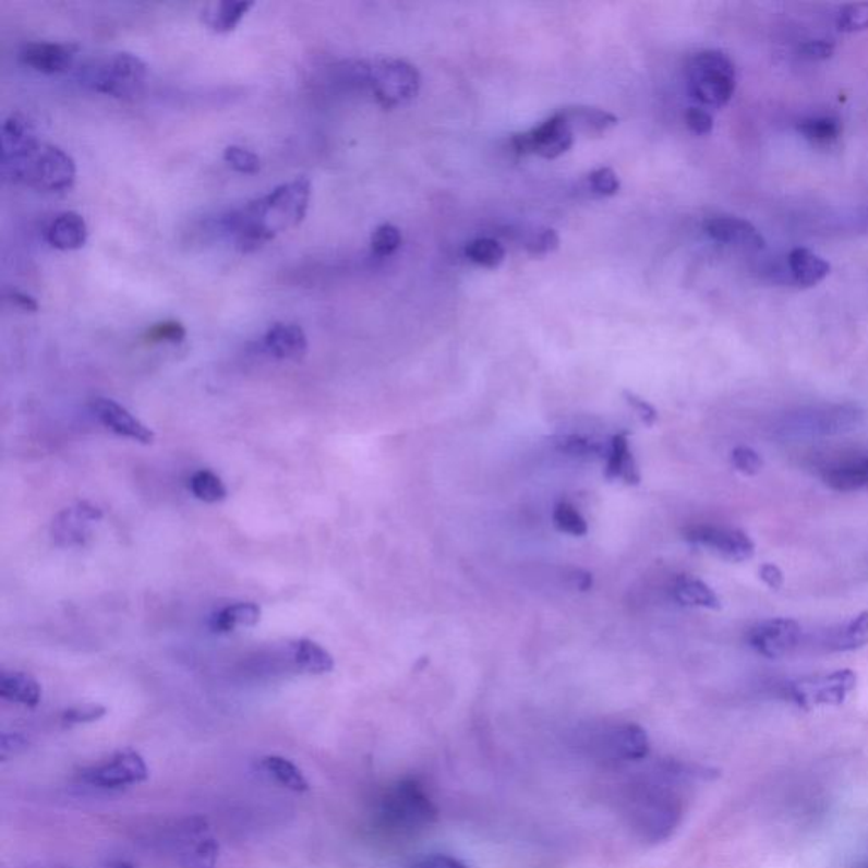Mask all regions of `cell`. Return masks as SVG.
I'll use <instances>...</instances> for the list:
<instances>
[{"mask_svg": "<svg viewBox=\"0 0 868 868\" xmlns=\"http://www.w3.org/2000/svg\"><path fill=\"white\" fill-rule=\"evenodd\" d=\"M311 194V180L298 177L232 210L222 219V226L240 252H255L280 232L298 228L304 221Z\"/></svg>", "mask_w": 868, "mask_h": 868, "instance_id": "6da1fadb", "label": "cell"}, {"mask_svg": "<svg viewBox=\"0 0 868 868\" xmlns=\"http://www.w3.org/2000/svg\"><path fill=\"white\" fill-rule=\"evenodd\" d=\"M672 785L675 782L656 773L632 785L626 799V819L641 842L659 845L674 836L684 818V800Z\"/></svg>", "mask_w": 868, "mask_h": 868, "instance_id": "7a4b0ae2", "label": "cell"}, {"mask_svg": "<svg viewBox=\"0 0 868 868\" xmlns=\"http://www.w3.org/2000/svg\"><path fill=\"white\" fill-rule=\"evenodd\" d=\"M5 179L48 194L70 191L75 183L76 167L65 149L39 142L20 160L2 165Z\"/></svg>", "mask_w": 868, "mask_h": 868, "instance_id": "3957f363", "label": "cell"}, {"mask_svg": "<svg viewBox=\"0 0 868 868\" xmlns=\"http://www.w3.org/2000/svg\"><path fill=\"white\" fill-rule=\"evenodd\" d=\"M354 81L369 88L370 94L384 109H397L415 99L420 94V72L400 58L359 63L353 69Z\"/></svg>", "mask_w": 868, "mask_h": 868, "instance_id": "277c9868", "label": "cell"}, {"mask_svg": "<svg viewBox=\"0 0 868 868\" xmlns=\"http://www.w3.org/2000/svg\"><path fill=\"white\" fill-rule=\"evenodd\" d=\"M81 79L88 88L104 96L133 99L145 88L148 67L136 55L119 51L82 69Z\"/></svg>", "mask_w": 868, "mask_h": 868, "instance_id": "5b68a950", "label": "cell"}, {"mask_svg": "<svg viewBox=\"0 0 868 868\" xmlns=\"http://www.w3.org/2000/svg\"><path fill=\"white\" fill-rule=\"evenodd\" d=\"M686 75L690 96L702 106H726L735 94V65L721 51L708 50L694 55L687 63Z\"/></svg>", "mask_w": 868, "mask_h": 868, "instance_id": "8992f818", "label": "cell"}, {"mask_svg": "<svg viewBox=\"0 0 868 868\" xmlns=\"http://www.w3.org/2000/svg\"><path fill=\"white\" fill-rule=\"evenodd\" d=\"M381 815L387 827L400 833L423 831L438 821V808L414 779L399 781L387 791Z\"/></svg>", "mask_w": 868, "mask_h": 868, "instance_id": "52a82bcc", "label": "cell"}, {"mask_svg": "<svg viewBox=\"0 0 868 868\" xmlns=\"http://www.w3.org/2000/svg\"><path fill=\"white\" fill-rule=\"evenodd\" d=\"M861 415L860 409L854 406L806 409L787 418L781 430L787 438L833 436L857 430L861 424Z\"/></svg>", "mask_w": 868, "mask_h": 868, "instance_id": "ba28073f", "label": "cell"}, {"mask_svg": "<svg viewBox=\"0 0 868 868\" xmlns=\"http://www.w3.org/2000/svg\"><path fill=\"white\" fill-rule=\"evenodd\" d=\"M857 687V674L848 668L831 674L799 678L787 687L791 701L799 708L815 709L821 706H840Z\"/></svg>", "mask_w": 868, "mask_h": 868, "instance_id": "9c48e42d", "label": "cell"}, {"mask_svg": "<svg viewBox=\"0 0 868 868\" xmlns=\"http://www.w3.org/2000/svg\"><path fill=\"white\" fill-rule=\"evenodd\" d=\"M650 750V738L637 723L616 724L591 738L592 757L604 762H641Z\"/></svg>", "mask_w": 868, "mask_h": 868, "instance_id": "30bf717a", "label": "cell"}, {"mask_svg": "<svg viewBox=\"0 0 868 868\" xmlns=\"http://www.w3.org/2000/svg\"><path fill=\"white\" fill-rule=\"evenodd\" d=\"M576 134L571 133L560 112L541 122L540 126L526 133L515 134L510 145L518 155H538V157L553 160L567 153L574 145Z\"/></svg>", "mask_w": 868, "mask_h": 868, "instance_id": "8fae6325", "label": "cell"}, {"mask_svg": "<svg viewBox=\"0 0 868 868\" xmlns=\"http://www.w3.org/2000/svg\"><path fill=\"white\" fill-rule=\"evenodd\" d=\"M690 545L708 550L723 560L739 564L755 556V543L747 533L724 526H692L684 533Z\"/></svg>", "mask_w": 868, "mask_h": 868, "instance_id": "7c38bea8", "label": "cell"}, {"mask_svg": "<svg viewBox=\"0 0 868 868\" xmlns=\"http://www.w3.org/2000/svg\"><path fill=\"white\" fill-rule=\"evenodd\" d=\"M148 775V767L142 755L134 750H124L109 758L107 762L92 767L84 773V779L96 787L122 788L142 784Z\"/></svg>", "mask_w": 868, "mask_h": 868, "instance_id": "4fadbf2b", "label": "cell"}, {"mask_svg": "<svg viewBox=\"0 0 868 868\" xmlns=\"http://www.w3.org/2000/svg\"><path fill=\"white\" fill-rule=\"evenodd\" d=\"M799 623L787 617H773L758 623L748 632V643L765 659H782L799 647Z\"/></svg>", "mask_w": 868, "mask_h": 868, "instance_id": "5bb4252c", "label": "cell"}, {"mask_svg": "<svg viewBox=\"0 0 868 868\" xmlns=\"http://www.w3.org/2000/svg\"><path fill=\"white\" fill-rule=\"evenodd\" d=\"M79 55V46L73 43L35 41L21 48L20 58L24 65L46 75H58L72 69Z\"/></svg>", "mask_w": 868, "mask_h": 868, "instance_id": "9a60e30c", "label": "cell"}, {"mask_svg": "<svg viewBox=\"0 0 868 868\" xmlns=\"http://www.w3.org/2000/svg\"><path fill=\"white\" fill-rule=\"evenodd\" d=\"M92 411L107 430H111L122 438H130L143 445H152L155 442V433L116 400L97 397L92 402Z\"/></svg>", "mask_w": 868, "mask_h": 868, "instance_id": "2e32d148", "label": "cell"}, {"mask_svg": "<svg viewBox=\"0 0 868 868\" xmlns=\"http://www.w3.org/2000/svg\"><path fill=\"white\" fill-rule=\"evenodd\" d=\"M103 519V510L94 504L84 503L76 504L75 507L61 510L60 515L53 519L51 526V534L57 545L60 546H75L84 545L85 540L88 538V526L92 522H97Z\"/></svg>", "mask_w": 868, "mask_h": 868, "instance_id": "e0dca14e", "label": "cell"}, {"mask_svg": "<svg viewBox=\"0 0 868 868\" xmlns=\"http://www.w3.org/2000/svg\"><path fill=\"white\" fill-rule=\"evenodd\" d=\"M704 231L718 243L735 244V246L747 248L751 252H758L765 248V240L758 229L751 222L739 219V217H711L704 222Z\"/></svg>", "mask_w": 868, "mask_h": 868, "instance_id": "ac0fdd59", "label": "cell"}, {"mask_svg": "<svg viewBox=\"0 0 868 868\" xmlns=\"http://www.w3.org/2000/svg\"><path fill=\"white\" fill-rule=\"evenodd\" d=\"M38 143L33 121L23 112H12L2 126V165L20 160Z\"/></svg>", "mask_w": 868, "mask_h": 868, "instance_id": "d6986e66", "label": "cell"}, {"mask_svg": "<svg viewBox=\"0 0 868 868\" xmlns=\"http://www.w3.org/2000/svg\"><path fill=\"white\" fill-rule=\"evenodd\" d=\"M265 347L275 359L299 362L308 353V336L299 324L275 323L265 335Z\"/></svg>", "mask_w": 868, "mask_h": 868, "instance_id": "ffe728a7", "label": "cell"}, {"mask_svg": "<svg viewBox=\"0 0 868 868\" xmlns=\"http://www.w3.org/2000/svg\"><path fill=\"white\" fill-rule=\"evenodd\" d=\"M88 228L84 217L75 210H65L55 216L46 229V240L61 252L81 250L87 243Z\"/></svg>", "mask_w": 868, "mask_h": 868, "instance_id": "44dd1931", "label": "cell"}, {"mask_svg": "<svg viewBox=\"0 0 868 868\" xmlns=\"http://www.w3.org/2000/svg\"><path fill=\"white\" fill-rule=\"evenodd\" d=\"M604 477L610 482L622 480L626 485H638L641 482L640 470H638L637 460L629 449L628 436L625 433L616 434L611 438L606 451Z\"/></svg>", "mask_w": 868, "mask_h": 868, "instance_id": "7402d4cb", "label": "cell"}, {"mask_svg": "<svg viewBox=\"0 0 868 868\" xmlns=\"http://www.w3.org/2000/svg\"><path fill=\"white\" fill-rule=\"evenodd\" d=\"M558 112L567 122L571 133L583 136H602L617 124L616 116L598 107L571 106Z\"/></svg>", "mask_w": 868, "mask_h": 868, "instance_id": "603a6c76", "label": "cell"}, {"mask_svg": "<svg viewBox=\"0 0 868 868\" xmlns=\"http://www.w3.org/2000/svg\"><path fill=\"white\" fill-rule=\"evenodd\" d=\"M787 262L794 282L800 287L818 286L830 275V263L808 248H794L793 252L788 253Z\"/></svg>", "mask_w": 868, "mask_h": 868, "instance_id": "cb8c5ba5", "label": "cell"}, {"mask_svg": "<svg viewBox=\"0 0 868 868\" xmlns=\"http://www.w3.org/2000/svg\"><path fill=\"white\" fill-rule=\"evenodd\" d=\"M250 0H221L206 5L203 11V21L209 29L219 35H226L237 29L248 11L253 8Z\"/></svg>", "mask_w": 868, "mask_h": 868, "instance_id": "d4e9b609", "label": "cell"}, {"mask_svg": "<svg viewBox=\"0 0 868 868\" xmlns=\"http://www.w3.org/2000/svg\"><path fill=\"white\" fill-rule=\"evenodd\" d=\"M0 696L4 697L5 701L36 708L41 702V687L36 678L24 672H2Z\"/></svg>", "mask_w": 868, "mask_h": 868, "instance_id": "484cf974", "label": "cell"}, {"mask_svg": "<svg viewBox=\"0 0 868 868\" xmlns=\"http://www.w3.org/2000/svg\"><path fill=\"white\" fill-rule=\"evenodd\" d=\"M674 598L684 606L704 607V610H721V601L716 592L708 583L696 577L682 576L675 580Z\"/></svg>", "mask_w": 868, "mask_h": 868, "instance_id": "4316f807", "label": "cell"}, {"mask_svg": "<svg viewBox=\"0 0 868 868\" xmlns=\"http://www.w3.org/2000/svg\"><path fill=\"white\" fill-rule=\"evenodd\" d=\"M865 647H868V611L839 626L827 640V648L831 651H854Z\"/></svg>", "mask_w": 868, "mask_h": 868, "instance_id": "83f0119b", "label": "cell"}, {"mask_svg": "<svg viewBox=\"0 0 868 868\" xmlns=\"http://www.w3.org/2000/svg\"><path fill=\"white\" fill-rule=\"evenodd\" d=\"M828 487L839 492H854L868 489V457L846 461L824 473Z\"/></svg>", "mask_w": 868, "mask_h": 868, "instance_id": "f1b7e54d", "label": "cell"}, {"mask_svg": "<svg viewBox=\"0 0 868 868\" xmlns=\"http://www.w3.org/2000/svg\"><path fill=\"white\" fill-rule=\"evenodd\" d=\"M293 662L305 674L324 675L335 668V659L326 648L313 640H299L293 643Z\"/></svg>", "mask_w": 868, "mask_h": 868, "instance_id": "f546056e", "label": "cell"}, {"mask_svg": "<svg viewBox=\"0 0 868 868\" xmlns=\"http://www.w3.org/2000/svg\"><path fill=\"white\" fill-rule=\"evenodd\" d=\"M260 617H262V610H260L258 604H255V602H237V604H231V606L217 611L214 614L213 622H210V628L216 632H231L238 626L250 628V626L258 625Z\"/></svg>", "mask_w": 868, "mask_h": 868, "instance_id": "4dcf8cb0", "label": "cell"}, {"mask_svg": "<svg viewBox=\"0 0 868 868\" xmlns=\"http://www.w3.org/2000/svg\"><path fill=\"white\" fill-rule=\"evenodd\" d=\"M262 769L274 777L282 787L289 788L292 793H308L309 782L299 767L293 765L287 758L278 755H268L262 758Z\"/></svg>", "mask_w": 868, "mask_h": 868, "instance_id": "1f68e13d", "label": "cell"}, {"mask_svg": "<svg viewBox=\"0 0 868 868\" xmlns=\"http://www.w3.org/2000/svg\"><path fill=\"white\" fill-rule=\"evenodd\" d=\"M219 843L209 836L197 839L180 854V868H216L219 860Z\"/></svg>", "mask_w": 868, "mask_h": 868, "instance_id": "d6a6232c", "label": "cell"}, {"mask_svg": "<svg viewBox=\"0 0 868 868\" xmlns=\"http://www.w3.org/2000/svg\"><path fill=\"white\" fill-rule=\"evenodd\" d=\"M465 255L479 267L494 270V268L501 267V263L506 258V250L499 241L492 240V238H477L467 244Z\"/></svg>", "mask_w": 868, "mask_h": 868, "instance_id": "836d02e7", "label": "cell"}, {"mask_svg": "<svg viewBox=\"0 0 868 868\" xmlns=\"http://www.w3.org/2000/svg\"><path fill=\"white\" fill-rule=\"evenodd\" d=\"M797 131L809 142L816 143V145H827V143L839 140L840 134H842V122H840L839 118H833V116L804 119L797 124Z\"/></svg>", "mask_w": 868, "mask_h": 868, "instance_id": "e575fe53", "label": "cell"}, {"mask_svg": "<svg viewBox=\"0 0 868 868\" xmlns=\"http://www.w3.org/2000/svg\"><path fill=\"white\" fill-rule=\"evenodd\" d=\"M555 448L567 457L579 458V460H598L606 458L607 449L599 445L594 439L583 438L579 434H565L555 438Z\"/></svg>", "mask_w": 868, "mask_h": 868, "instance_id": "d590c367", "label": "cell"}, {"mask_svg": "<svg viewBox=\"0 0 868 868\" xmlns=\"http://www.w3.org/2000/svg\"><path fill=\"white\" fill-rule=\"evenodd\" d=\"M189 487H191L192 494L198 501H203V503H221L228 495L222 480L210 470H198V472H195L192 475Z\"/></svg>", "mask_w": 868, "mask_h": 868, "instance_id": "8d00e7d4", "label": "cell"}, {"mask_svg": "<svg viewBox=\"0 0 868 868\" xmlns=\"http://www.w3.org/2000/svg\"><path fill=\"white\" fill-rule=\"evenodd\" d=\"M553 525L560 533L570 537H586L589 533V525L583 516L568 503L556 504L553 509Z\"/></svg>", "mask_w": 868, "mask_h": 868, "instance_id": "74e56055", "label": "cell"}, {"mask_svg": "<svg viewBox=\"0 0 868 868\" xmlns=\"http://www.w3.org/2000/svg\"><path fill=\"white\" fill-rule=\"evenodd\" d=\"M400 244H402L400 229L397 228V226L390 225V222L378 226V228L372 232V238H370L372 252L377 256L394 255V253L399 250Z\"/></svg>", "mask_w": 868, "mask_h": 868, "instance_id": "f35d334b", "label": "cell"}, {"mask_svg": "<svg viewBox=\"0 0 868 868\" xmlns=\"http://www.w3.org/2000/svg\"><path fill=\"white\" fill-rule=\"evenodd\" d=\"M222 157H225L226 164H228L232 170H237L238 173H244V176H255V173L260 172V168H262V161H260L258 155L252 152V149L243 148V146H228Z\"/></svg>", "mask_w": 868, "mask_h": 868, "instance_id": "ab89813d", "label": "cell"}, {"mask_svg": "<svg viewBox=\"0 0 868 868\" xmlns=\"http://www.w3.org/2000/svg\"><path fill=\"white\" fill-rule=\"evenodd\" d=\"M188 336V329L180 321H161L153 324L146 331L145 339L148 343H182Z\"/></svg>", "mask_w": 868, "mask_h": 868, "instance_id": "60d3db41", "label": "cell"}, {"mask_svg": "<svg viewBox=\"0 0 868 868\" xmlns=\"http://www.w3.org/2000/svg\"><path fill=\"white\" fill-rule=\"evenodd\" d=\"M836 26L842 33H860L868 29V2L849 4L840 12Z\"/></svg>", "mask_w": 868, "mask_h": 868, "instance_id": "b9f144b4", "label": "cell"}, {"mask_svg": "<svg viewBox=\"0 0 868 868\" xmlns=\"http://www.w3.org/2000/svg\"><path fill=\"white\" fill-rule=\"evenodd\" d=\"M106 714V706L88 702V704H79L67 709L61 714V721H63L65 726H75V724L96 723V721L103 720Z\"/></svg>", "mask_w": 868, "mask_h": 868, "instance_id": "7bdbcfd3", "label": "cell"}, {"mask_svg": "<svg viewBox=\"0 0 868 868\" xmlns=\"http://www.w3.org/2000/svg\"><path fill=\"white\" fill-rule=\"evenodd\" d=\"M587 180H589V188H591V191L594 192V194L602 195V197H613V195L619 192V188H622V183H619L616 173L607 167L598 168Z\"/></svg>", "mask_w": 868, "mask_h": 868, "instance_id": "ee69618b", "label": "cell"}, {"mask_svg": "<svg viewBox=\"0 0 868 868\" xmlns=\"http://www.w3.org/2000/svg\"><path fill=\"white\" fill-rule=\"evenodd\" d=\"M732 463L743 475H757L763 469V460L750 446H738L732 451Z\"/></svg>", "mask_w": 868, "mask_h": 868, "instance_id": "f6af8a7d", "label": "cell"}, {"mask_svg": "<svg viewBox=\"0 0 868 868\" xmlns=\"http://www.w3.org/2000/svg\"><path fill=\"white\" fill-rule=\"evenodd\" d=\"M558 244H560V240L553 229H541V231L533 232L530 240L526 241V250L534 256L548 255V253L555 252Z\"/></svg>", "mask_w": 868, "mask_h": 868, "instance_id": "bcb514c9", "label": "cell"}, {"mask_svg": "<svg viewBox=\"0 0 868 868\" xmlns=\"http://www.w3.org/2000/svg\"><path fill=\"white\" fill-rule=\"evenodd\" d=\"M29 747V742L20 733H2L0 736V758L8 762L9 758L17 757Z\"/></svg>", "mask_w": 868, "mask_h": 868, "instance_id": "7dc6e473", "label": "cell"}, {"mask_svg": "<svg viewBox=\"0 0 868 868\" xmlns=\"http://www.w3.org/2000/svg\"><path fill=\"white\" fill-rule=\"evenodd\" d=\"M686 122L689 130L699 134V136H706V134L711 133L712 126H714L712 116L701 109V107H690L689 111L686 112Z\"/></svg>", "mask_w": 868, "mask_h": 868, "instance_id": "c3c4849f", "label": "cell"}, {"mask_svg": "<svg viewBox=\"0 0 868 868\" xmlns=\"http://www.w3.org/2000/svg\"><path fill=\"white\" fill-rule=\"evenodd\" d=\"M623 396H625L626 402L631 406L632 411L637 412L638 418H640L647 426H653V424L656 423V420H659V412H656V409L653 408L650 402L641 399L637 394L628 393V390H626Z\"/></svg>", "mask_w": 868, "mask_h": 868, "instance_id": "681fc988", "label": "cell"}, {"mask_svg": "<svg viewBox=\"0 0 868 868\" xmlns=\"http://www.w3.org/2000/svg\"><path fill=\"white\" fill-rule=\"evenodd\" d=\"M833 43L824 41V39H816V41L804 43L800 46V57L806 58V60H828V58L833 57Z\"/></svg>", "mask_w": 868, "mask_h": 868, "instance_id": "f907efd6", "label": "cell"}, {"mask_svg": "<svg viewBox=\"0 0 868 868\" xmlns=\"http://www.w3.org/2000/svg\"><path fill=\"white\" fill-rule=\"evenodd\" d=\"M411 868H469V865H465L451 855L433 854L415 860Z\"/></svg>", "mask_w": 868, "mask_h": 868, "instance_id": "816d5d0a", "label": "cell"}, {"mask_svg": "<svg viewBox=\"0 0 868 868\" xmlns=\"http://www.w3.org/2000/svg\"><path fill=\"white\" fill-rule=\"evenodd\" d=\"M758 576L765 582V586L772 591H779L784 586V574L781 568L773 564H763L758 570Z\"/></svg>", "mask_w": 868, "mask_h": 868, "instance_id": "f5cc1de1", "label": "cell"}, {"mask_svg": "<svg viewBox=\"0 0 868 868\" xmlns=\"http://www.w3.org/2000/svg\"><path fill=\"white\" fill-rule=\"evenodd\" d=\"M8 299L12 305L23 309L26 313H36L39 309L35 298H31L29 293L20 292V290H9Z\"/></svg>", "mask_w": 868, "mask_h": 868, "instance_id": "db71d44e", "label": "cell"}, {"mask_svg": "<svg viewBox=\"0 0 868 868\" xmlns=\"http://www.w3.org/2000/svg\"><path fill=\"white\" fill-rule=\"evenodd\" d=\"M571 580H574V587L582 592L589 591L592 587V576L589 571L577 570L571 576Z\"/></svg>", "mask_w": 868, "mask_h": 868, "instance_id": "11a10c76", "label": "cell"}, {"mask_svg": "<svg viewBox=\"0 0 868 868\" xmlns=\"http://www.w3.org/2000/svg\"><path fill=\"white\" fill-rule=\"evenodd\" d=\"M107 868H137V865L131 864V861L128 860H118L112 861Z\"/></svg>", "mask_w": 868, "mask_h": 868, "instance_id": "9f6ffc18", "label": "cell"}, {"mask_svg": "<svg viewBox=\"0 0 868 868\" xmlns=\"http://www.w3.org/2000/svg\"><path fill=\"white\" fill-rule=\"evenodd\" d=\"M861 868H868V864H867V865H865V867H861Z\"/></svg>", "mask_w": 868, "mask_h": 868, "instance_id": "6f0895ef", "label": "cell"}]
</instances>
